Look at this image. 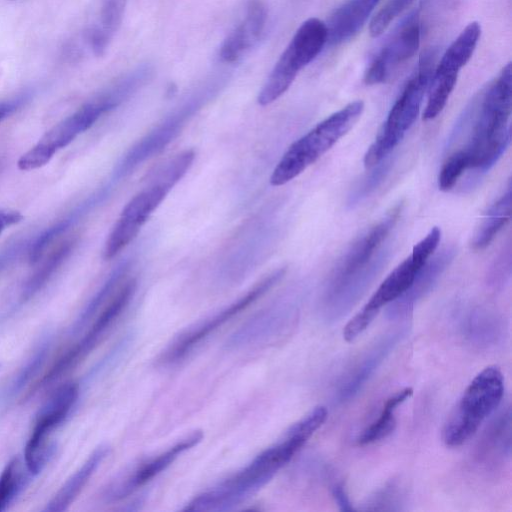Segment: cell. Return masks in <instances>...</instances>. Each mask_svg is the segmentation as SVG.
<instances>
[{"instance_id": "cell-20", "label": "cell", "mask_w": 512, "mask_h": 512, "mask_svg": "<svg viewBox=\"0 0 512 512\" xmlns=\"http://www.w3.org/2000/svg\"><path fill=\"white\" fill-rule=\"evenodd\" d=\"M421 268L409 255L384 279L364 308L378 314L384 305L395 301L407 291Z\"/></svg>"}, {"instance_id": "cell-25", "label": "cell", "mask_w": 512, "mask_h": 512, "mask_svg": "<svg viewBox=\"0 0 512 512\" xmlns=\"http://www.w3.org/2000/svg\"><path fill=\"white\" fill-rule=\"evenodd\" d=\"M28 476L24 461L19 457L12 458L0 473V512L13 502L25 487Z\"/></svg>"}, {"instance_id": "cell-9", "label": "cell", "mask_w": 512, "mask_h": 512, "mask_svg": "<svg viewBox=\"0 0 512 512\" xmlns=\"http://www.w3.org/2000/svg\"><path fill=\"white\" fill-rule=\"evenodd\" d=\"M135 290V281L129 280L118 290L115 296L110 300L96 320L86 332V334L71 348L65 351L49 370L36 381L27 392V398L39 390L49 386L63 374L75 367L84 359L101 340L114 321L122 313L129 303Z\"/></svg>"}, {"instance_id": "cell-12", "label": "cell", "mask_w": 512, "mask_h": 512, "mask_svg": "<svg viewBox=\"0 0 512 512\" xmlns=\"http://www.w3.org/2000/svg\"><path fill=\"white\" fill-rule=\"evenodd\" d=\"M267 22V7L262 0H249L245 16L224 39L219 58L232 63L250 50L261 38Z\"/></svg>"}, {"instance_id": "cell-22", "label": "cell", "mask_w": 512, "mask_h": 512, "mask_svg": "<svg viewBox=\"0 0 512 512\" xmlns=\"http://www.w3.org/2000/svg\"><path fill=\"white\" fill-rule=\"evenodd\" d=\"M511 183L506 192L488 209L474 233L471 245L476 251L485 249L509 222L511 216Z\"/></svg>"}, {"instance_id": "cell-8", "label": "cell", "mask_w": 512, "mask_h": 512, "mask_svg": "<svg viewBox=\"0 0 512 512\" xmlns=\"http://www.w3.org/2000/svg\"><path fill=\"white\" fill-rule=\"evenodd\" d=\"M79 396V385H60L39 410L24 449V463L31 476L38 475L52 455V433L65 421Z\"/></svg>"}, {"instance_id": "cell-35", "label": "cell", "mask_w": 512, "mask_h": 512, "mask_svg": "<svg viewBox=\"0 0 512 512\" xmlns=\"http://www.w3.org/2000/svg\"><path fill=\"white\" fill-rule=\"evenodd\" d=\"M23 219V215L16 210L12 209H0V235L3 231Z\"/></svg>"}, {"instance_id": "cell-7", "label": "cell", "mask_w": 512, "mask_h": 512, "mask_svg": "<svg viewBox=\"0 0 512 512\" xmlns=\"http://www.w3.org/2000/svg\"><path fill=\"white\" fill-rule=\"evenodd\" d=\"M327 38V26L323 21L310 18L303 22L274 65L258 95V103L266 106L281 97L299 71L320 53Z\"/></svg>"}, {"instance_id": "cell-34", "label": "cell", "mask_w": 512, "mask_h": 512, "mask_svg": "<svg viewBox=\"0 0 512 512\" xmlns=\"http://www.w3.org/2000/svg\"><path fill=\"white\" fill-rule=\"evenodd\" d=\"M332 496L341 511H353L354 508L349 500L345 487L342 483H337L332 488Z\"/></svg>"}, {"instance_id": "cell-14", "label": "cell", "mask_w": 512, "mask_h": 512, "mask_svg": "<svg viewBox=\"0 0 512 512\" xmlns=\"http://www.w3.org/2000/svg\"><path fill=\"white\" fill-rule=\"evenodd\" d=\"M456 250L454 247H446L438 252L422 266L416 274L413 283L395 301L391 302L388 314L391 317L401 316L410 311L415 303L428 293L437 282L442 273L452 262Z\"/></svg>"}, {"instance_id": "cell-28", "label": "cell", "mask_w": 512, "mask_h": 512, "mask_svg": "<svg viewBox=\"0 0 512 512\" xmlns=\"http://www.w3.org/2000/svg\"><path fill=\"white\" fill-rule=\"evenodd\" d=\"M469 169V161L466 154L458 149L450 154L444 162L439 176L438 187L442 191L451 190L463 173Z\"/></svg>"}, {"instance_id": "cell-21", "label": "cell", "mask_w": 512, "mask_h": 512, "mask_svg": "<svg viewBox=\"0 0 512 512\" xmlns=\"http://www.w3.org/2000/svg\"><path fill=\"white\" fill-rule=\"evenodd\" d=\"M481 34L478 22L469 23L443 54L435 72L458 75L471 58Z\"/></svg>"}, {"instance_id": "cell-32", "label": "cell", "mask_w": 512, "mask_h": 512, "mask_svg": "<svg viewBox=\"0 0 512 512\" xmlns=\"http://www.w3.org/2000/svg\"><path fill=\"white\" fill-rule=\"evenodd\" d=\"M377 315L364 307L346 324L343 337L347 342L354 341L364 332Z\"/></svg>"}, {"instance_id": "cell-27", "label": "cell", "mask_w": 512, "mask_h": 512, "mask_svg": "<svg viewBox=\"0 0 512 512\" xmlns=\"http://www.w3.org/2000/svg\"><path fill=\"white\" fill-rule=\"evenodd\" d=\"M390 155L374 165L373 170L362 178L351 190L348 196V205L354 206L368 197L383 182L392 166Z\"/></svg>"}, {"instance_id": "cell-13", "label": "cell", "mask_w": 512, "mask_h": 512, "mask_svg": "<svg viewBox=\"0 0 512 512\" xmlns=\"http://www.w3.org/2000/svg\"><path fill=\"white\" fill-rule=\"evenodd\" d=\"M203 438L201 431H196L185 439L177 442L172 447L157 455L155 458L143 464L133 475L124 482L110 486L104 493V497L108 500H119L127 497L139 487L145 485L161 471L165 470L176 458L183 452L191 449L198 444Z\"/></svg>"}, {"instance_id": "cell-15", "label": "cell", "mask_w": 512, "mask_h": 512, "mask_svg": "<svg viewBox=\"0 0 512 512\" xmlns=\"http://www.w3.org/2000/svg\"><path fill=\"white\" fill-rule=\"evenodd\" d=\"M52 345L50 335L43 337L33 351L0 388V416L23 393L26 387L31 386L32 380L43 367Z\"/></svg>"}, {"instance_id": "cell-3", "label": "cell", "mask_w": 512, "mask_h": 512, "mask_svg": "<svg viewBox=\"0 0 512 512\" xmlns=\"http://www.w3.org/2000/svg\"><path fill=\"white\" fill-rule=\"evenodd\" d=\"M401 211L397 205L377 224L361 235L344 253L330 276L326 296L357 298L381 270L387 259L380 250Z\"/></svg>"}, {"instance_id": "cell-6", "label": "cell", "mask_w": 512, "mask_h": 512, "mask_svg": "<svg viewBox=\"0 0 512 512\" xmlns=\"http://www.w3.org/2000/svg\"><path fill=\"white\" fill-rule=\"evenodd\" d=\"M434 53L425 52L417 69L405 85L364 156V165L371 168L391 154L410 129L420 111L424 93L433 74Z\"/></svg>"}, {"instance_id": "cell-29", "label": "cell", "mask_w": 512, "mask_h": 512, "mask_svg": "<svg viewBox=\"0 0 512 512\" xmlns=\"http://www.w3.org/2000/svg\"><path fill=\"white\" fill-rule=\"evenodd\" d=\"M413 0H388L378 11L370 23L369 31L372 37L381 35L389 24L397 17Z\"/></svg>"}, {"instance_id": "cell-18", "label": "cell", "mask_w": 512, "mask_h": 512, "mask_svg": "<svg viewBox=\"0 0 512 512\" xmlns=\"http://www.w3.org/2000/svg\"><path fill=\"white\" fill-rule=\"evenodd\" d=\"M401 335L400 332L389 335L364 356L349 374L346 381L341 384L338 393L340 401H347L358 393L399 341Z\"/></svg>"}, {"instance_id": "cell-2", "label": "cell", "mask_w": 512, "mask_h": 512, "mask_svg": "<svg viewBox=\"0 0 512 512\" xmlns=\"http://www.w3.org/2000/svg\"><path fill=\"white\" fill-rule=\"evenodd\" d=\"M511 63L465 109L456 128L470 127L469 139L461 150L469 169L489 171L510 144L509 119L512 103Z\"/></svg>"}, {"instance_id": "cell-23", "label": "cell", "mask_w": 512, "mask_h": 512, "mask_svg": "<svg viewBox=\"0 0 512 512\" xmlns=\"http://www.w3.org/2000/svg\"><path fill=\"white\" fill-rule=\"evenodd\" d=\"M413 394L411 387H406L391 395L385 402L378 418L366 427L357 438L359 445L371 444L390 435L396 421L394 411Z\"/></svg>"}, {"instance_id": "cell-30", "label": "cell", "mask_w": 512, "mask_h": 512, "mask_svg": "<svg viewBox=\"0 0 512 512\" xmlns=\"http://www.w3.org/2000/svg\"><path fill=\"white\" fill-rule=\"evenodd\" d=\"M402 502V493L395 484L385 486L371 496L363 510H398Z\"/></svg>"}, {"instance_id": "cell-11", "label": "cell", "mask_w": 512, "mask_h": 512, "mask_svg": "<svg viewBox=\"0 0 512 512\" xmlns=\"http://www.w3.org/2000/svg\"><path fill=\"white\" fill-rule=\"evenodd\" d=\"M420 43L418 12L410 14L374 57L365 72V83L384 82L401 63L414 55Z\"/></svg>"}, {"instance_id": "cell-26", "label": "cell", "mask_w": 512, "mask_h": 512, "mask_svg": "<svg viewBox=\"0 0 512 512\" xmlns=\"http://www.w3.org/2000/svg\"><path fill=\"white\" fill-rule=\"evenodd\" d=\"M458 75L435 72L431 77L430 90L423 119H434L445 107L457 82Z\"/></svg>"}, {"instance_id": "cell-17", "label": "cell", "mask_w": 512, "mask_h": 512, "mask_svg": "<svg viewBox=\"0 0 512 512\" xmlns=\"http://www.w3.org/2000/svg\"><path fill=\"white\" fill-rule=\"evenodd\" d=\"M108 452V446H98L60 487L47 503L44 511L60 512L68 509L106 458Z\"/></svg>"}, {"instance_id": "cell-31", "label": "cell", "mask_w": 512, "mask_h": 512, "mask_svg": "<svg viewBox=\"0 0 512 512\" xmlns=\"http://www.w3.org/2000/svg\"><path fill=\"white\" fill-rule=\"evenodd\" d=\"M440 238V228L433 227L429 233L413 247L410 257L419 267H422L434 254L440 242Z\"/></svg>"}, {"instance_id": "cell-33", "label": "cell", "mask_w": 512, "mask_h": 512, "mask_svg": "<svg viewBox=\"0 0 512 512\" xmlns=\"http://www.w3.org/2000/svg\"><path fill=\"white\" fill-rule=\"evenodd\" d=\"M30 94L23 93L17 95L14 98L4 100L0 102V122L7 118L9 115L14 113L19 107H21L28 99Z\"/></svg>"}, {"instance_id": "cell-1", "label": "cell", "mask_w": 512, "mask_h": 512, "mask_svg": "<svg viewBox=\"0 0 512 512\" xmlns=\"http://www.w3.org/2000/svg\"><path fill=\"white\" fill-rule=\"evenodd\" d=\"M326 418L327 409L324 406L316 407L291 426L282 441L265 449L231 478L195 497L184 510L226 511L239 505L268 483Z\"/></svg>"}, {"instance_id": "cell-10", "label": "cell", "mask_w": 512, "mask_h": 512, "mask_svg": "<svg viewBox=\"0 0 512 512\" xmlns=\"http://www.w3.org/2000/svg\"><path fill=\"white\" fill-rule=\"evenodd\" d=\"M285 270L279 269L259 283H257L245 295L214 314L205 321L195 325L181 334L162 357L164 363H175L188 355L200 342H202L211 333L224 325L234 316L250 306L258 298L271 289L284 275Z\"/></svg>"}, {"instance_id": "cell-19", "label": "cell", "mask_w": 512, "mask_h": 512, "mask_svg": "<svg viewBox=\"0 0 512 512\" xmlns=\"http://www.w3.org/2000/svg\"><path fill=\"white\" fill-rule=\"evenodd\" d=\"M127 0H102L99 18L88 30L86 38L96 56H102L108 48L124 17Z\"/></svg>"}, {"instance_id": "cell-4", "label": "cell", "mask_w": 512, "mask_h": 512, "mask_svg": "<svg viewBox=\"0 0 512 512\" xmlns=\"http://www.w3.org/2000/svg\"><path fill=\"white\" fill-rule=\"evenodd\" d=\"M364 109L354 101L318 123L284 153L270 177L273 186L291 181L316 162L354 126Z\"/></svg>"}, {"instance_id": "cell-5", "label": "cell", "mask_w": 512, "mask_h": 512, "mask_svg": "<svg viewBox=\"0 0 512 512\" xmlns=\"http://www.w3.org/2000/svg\"><path fill=\"white\" fill-rule=\"evenodd\" d=\"M503 393L504 379L497 366H488L479 372L465 389L444 425V443L449 447H457L470 439L499 406Z\"/></svg>"}, {"instance_id": "cell-24", "label": "cell", "mask_w": 512, "mask_h": 512, "mask_svg": "<svg viewBox=\"0 0 512 512\" xmlns=\"http://www.w3.org/2000/svg\"><path fill=\"white\" fill-rule=\"evenodd\" d=\"M75 245L74 239H69L55 248L40 268L28 279L20 296V302L24 303L37 294L55 274L58 268L68 258Z\"/></svg>"}, {"instance_id": "cell-16", "label": "cell", "mask_w": 512, "mask_h": 512, "mask_svg": "<svg viewBox=\"0 0 512 512\" xmlns=\"http://www.w3.org/2000/svg\"><path fill=\"white\" fill-rule=\"evenodd\" d=\"M380 0H347L330 16L327 26V42L343 43L354 37L363 27Z\"/></svg>"}]
</instances>
